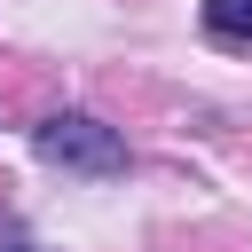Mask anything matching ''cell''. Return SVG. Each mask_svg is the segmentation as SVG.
<instances>
[{"mask_svg": "<svg viewBox=\"0 0 252 252\" xmlns=\"http://www.w3.org/2000/svg\"><path fill=\"white\" fill-rule=\"evenodd\" d=\"M32 150H39L47 165H63V173H118V165H126V142H118L102 118H79V110L32 126Z\"/></svg>", "mask_w": 252, "mask_h": 252, "instance_id": "obj_1", "label": "cell"}, {"mask_svg": "<svg viewBox=\"0 0 252 252\" xmlns=\"http://www.w3.org/2000/svg\"><path fill=\"white\" fill-rule=\"evenodd\" d=\"M205 32L220 47H252V0H205Z\"/></svg>", "mask_w": 252, "mask_h": 252, "instance_id": "obj_2", "label": "cell"}, {"mask_svg": "<svg viewBox=\"0 0 252 252\" xmlns=\"http://www.w3.org/2000/svg\"><path fill=\"white\" fill-rule=\"evenodd\" d=\"M16 252H39V244H16Z\"/></svg>", "mask_w": 252, "mask_h": 252, "instance_id": "obj_3", "label": "cell"}]
</instances>
